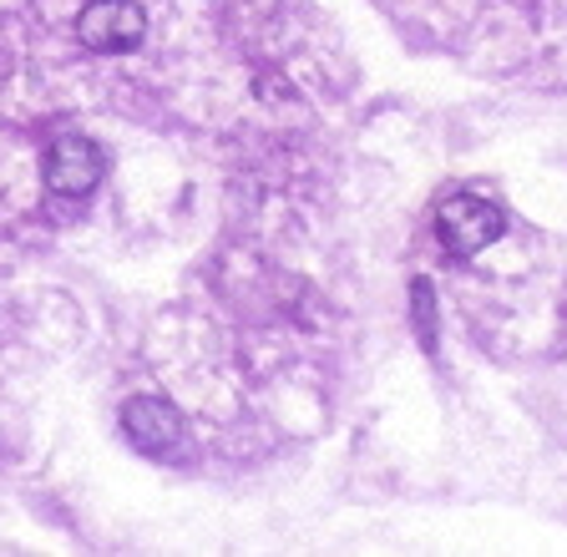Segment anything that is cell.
I'll return each mask as SVG.
<instances>
[{
  "instance_id": "obj_1",
  "label": "cell",
  "mask_w": 567,
  "mask_h": 557,
  "mask_svg": "<svg viewBox=\"0 0 567 557\" xmlns=\"http://www.w3.org/2000/svg\"><path fill=\"white\" fill-rule=\"evenodd\" d=\"M502 228H507L502 208L476 198V193H451V198L436 208V238L451 259H476L486 244L502 238Z\"/></svg>"
},
{
  "instance_id": "obj_2",
  "label": "cell",
  "mask_w": 567,
  "mask_h": 557,
  "mask_svg": "<svg viewBox=\"0 0 567 557\" xmlns=\"http://www.w3.org/2000/svg\"><path fill=\"white\" fill-rule=\"evenodd\" d=\"M76 37L86 51H132L147 37V16H142L137 0H92L76 21Z\"/></svg>"
},
{
  "instance_id": "obj_3",
  "label": "cell",
  "mask_w": 567,
  "mask_h": 557,
  "mask_svg": "<svg viewBox=\"0 0 567 557\" xmlns=\"http://www.w3.org/2000/svg\"><path fill=\"white\" fill-rule=\"evenodd\" d=\"M41 173H47L51 193H61V198H86V193L102 183L106 163H102V153H96L86 137H56V143L47 147Z\"/></svg>"
},
{
  "instance_id": "obj_4",
  "label": "cell",
  "mask_w": 567,
  "mask_h": 557,
  "mask_svg": "<svg viewBox=\"0 0 567 557\" xmlns=\"http://www.w3.org/2000/svg\"><path fill=\"white\" fill-rule=\"evenodd\" d=\"M122 426H127V441L147 456H173L177 441H183V415L163 401V395H132L122 405Z\"/></svg>"
},
{
  "instance_id": "obj_5",
  "label": "cell",
  "mask_w": 567,
  "mask_h": 557,
  "mask_svg": "<svg viewBox=\"0 0 567 557\" xmlns=\"http://www.w3.org/2000/svg\"><path fill=\"white\" fill-rule=\"evenodd\" d=\"M411 299H415V330H421V344L436 355V295H431V285H425V279H415Z\"/></svg>"
}]
</instances>
